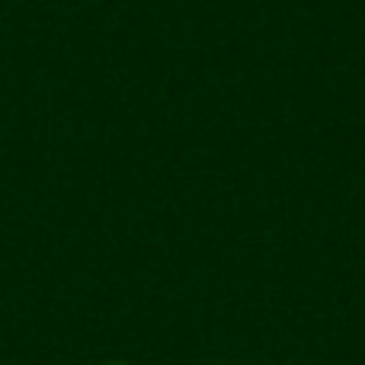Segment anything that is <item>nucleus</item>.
<instances>
[{
    "mask_svg": "<svg viewBox=\"0 0 365 365\" xmlns=\"http://www.w3.org/2000/svg\"><path fill=\"white\" fill-rule=\"evenodd\" d=\"M109 365H125V362H109Z\"/></svg>",
    "mask_w": 365,
    "mask_h": 365,
    "instance_id": "nucleus-1",
    "label": "nucleus"
}]
</instances>
